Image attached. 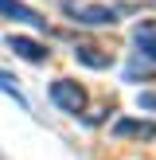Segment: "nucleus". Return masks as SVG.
I'll use <instances>...</instances> for the list:
<instances>
[{
	"label": "nucleus",
	"instance_id": "obj_1",
	"mask_svg": "<svg viewBox=\"0 0 156 160\" xmlns=\"http://www.w3.org/2000/svg\"><path fill=\"white\" fill-rule=\"evenodd\" d=\"M62 12L74 23H90V28H113L117 23V8H109V4H74V0H66Z\"/></svg>",
	"mask_w": 156,
	"mask_h": 160
},
{
	"label": "nucleus",
	"instance_id": "obj_2",
	"mask_svg": "<svg viewBox=\"0 0 156 160\" xmlns=\"http://www.w3.org/2000/svg\"><path fill=\"white\" fill-rule=\"evenodd\" d=\"M47 94H51V102L62 109V113H74V117H78V113L86 109V90H82L78 82H70V78H55Z\"/></svg>",
	"mask_w": 156,
	"mask_h": 160
},
{
	"label": "nucleus",
	"instance_id": "obj_3",
	"mask_svg": "<svg viewBox=\"0 0 156 160\" xmlns=\"http://www.w3.org/2000/svg\"><path fill=\"white\" fill-rule=\"evenodd\" d=\"M0 16H8V20H16V23H31V28H39V31L47 28V20H43V16H39L35 8L20 4V0H0Z\"/></svg>",
	"mask_w": 156,
	"mask_h": 160
},
{
	"label": "nucleus",
	"instance_id": "obj_4",
	"mask_svg": "<svg viewBox=\"0 0 156 160\" xmlns=\"http://www.w3.org/2000/svg\"><path fill=\"white\" fill-rule=\"evenodd\" d=\"M8 47H12L20 59H27V62H47V55H51L39 39H27V35H8Z\"/></svg>",
	"mask_w": 156,
	"mask_h": 160
},
{
	"label": "nucleus",
	"instance_id": "obj_5",
	"mask_svg": "<svg viewBox=\"0 0 156 160\" xmlns=\"http://www.w3.org/2000/svg\"><path fill=\"white\" fill-rule=\"evenodd\" d=\"M113 137H156L152 121H137V117H121L113 125Z\"/></svg>",
	"mask_w": 156,
	"mask_h": 160
},
{
	"label": "nucleus",
	"instance_id": "obj_6",
	"mask_svg": "<svg viewBox=\"0 0 156 160\" xmlns=\"http://www.w3.org/2000/svg\"><path fill=\"white\" fill-rule=\"evenodd\" d=\"M74 59H78V62H86V67H94V70L113 67V55L101 51V47H74Z\"/></svg>",
	"mask_w": 156,
	"mask_h": 160
},
{
	"label": "nucleus",
	"instance_id": "obj_7",
	"mask_svg": "<svg viewBox=\"0 0 156 160\" xmlns=\"http://www.w3.org/2000/svg\"><path fill=\"white\" fill-rule=\"evenodd\" d=\"M137 47L140 55H148V59H156V23H144V28H137Z\"/></svg>",
	"mask_w": 156,
	"mask_h": 160
},
{
	"label": "nucleus",
	"instance_id": "obj_8",
	"mask_svg": "<svg viewBox=\"0 0 156 160\" xmlns=\"http://www.w3.org/2000/svg\"><path fill=\"white\" fill-rule=\"evenodd\" d=\"M0 90H4V94H12V98L20 102V106H27V102L20 98V90H16V78H12V74H4V70H0Z\"/></svg>",
	"mask_w": 156,
	"mask_h": 160
},
{
	"label": "nucleus",
	"instance_id": "obj_9",
	"mask_svg": "<svg viewBox=\"0 0 156 160\" xmlns=\"http://www.w3.org/2000/svg\"><path fill=\"white\" fill-rule=\"evenodd\" d=\"M140 106H144V109H156V94H140Z\"/></svg>",
	"mask_w": 156,
	"mask_h": 160
}]
</instances>
